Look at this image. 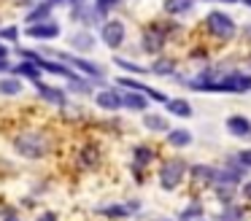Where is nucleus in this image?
<instances>
[{"mask_svg":"<svg viewBox=\"0 0 251 221\" xmlns=\"http://www.w3.org/2000/svg\"><path fill=\"white\" fill-rule=\"evenodd\" d=\"M251 89V73H240V70H232V73H224L222 78H216L213 84L202 86V92H235V95H243V92Z\"/></svg>","mask_w":251,"mask_h":221,"instance_id":"1","label":"nucleus"},{"mask_svg":"<svg viewBox=\"0 0 251 221\" xmlns=\"http://www.w3.org/2000/svg\"><path fill=\"white\" fill-rule=\"evenodd\" d=\"M14 148H17L25 159H41V156L46 154V140H44V135H38V132H25L14 140Z\"/></svg>","mask_w":251,"mask_h":221,"instance_id":"2","label":"nucleus"},{"mask_svg":"<svg viewBox=\"0 0 251 221\" xmlns=\"http://www.w3.org/2000/svg\"><path fill=\"white\" fill-rule=\"evenodd\" d=\"M186 175V162L184 159H168L159 167V183L162 189H176Z\"/></svg>","mask_w":251,"mask_h":221,"instance_id":"3","label":"nucleus"},{"mask_svg":"<svg viewBox=\"0 0 251 221\" xmlns=\"http://www.w3.org/2000/svg\"><path fill=\"white\" fill-rule=\"evenodd\" d=\"M205 22H208V30H211L216 38H232L235 30H238V27H235V22L229 19L227 14H222V11H211Z\"/></svg>","mask_w":251,"mask_h":221,"instance_id":"4","label":"nucleus"},{"mask_svg":"<svg viewBox=\"0 0 251 221\" xmlns=\"http://www.w3.org/2000/svg\"><path fill=\"white\" fill-rule=\"evenodd\" d=\"M165 38H168V32H165V27H146L143 30V38H141V43H143V51L146 54H159L162 51V46H165Z\"/></svg>","mask_w":251,"mask_h":221,"instance_id":"5","label":"nucleus"},{"mask_svg":"<svg viewBox=\"0 0 251 221\" xmlns=\"http://www.w3.org/2000/svg\"><path fill=\"white\" fill-rule=\"evenodd\" d=\"M224 127H227V132L232 135V138H238V140H251V122H249L246 116H240V113L227 116Z\"/></svg>","mask_w":251,"mask_h":221,"instance_id":"6","label":"nucleus"},{"mask_svg":"<svg viewBox=\"0 0 251 221\" xmlns=\"http://www.w3.org/2000/svg\"><path fill=\"white\" fill-rule=\"evenodd\" d=\"M116 84L130 89V92H141L143 97H151V100H157V102H168V95H165V92L151 89V86H146V84H138V81H132V78H119Z\"/></svg>","mask_w":251,"mask_h":221,"instance_id":"7","label":"nucleus"},{"mask_svg":"<svg viewBox=\"0 0 251 221\" xmlns=\"http://www.w3.org/2000/svg\"><path fill=\"white\" fill-rule=\"evenodd\" d=\"M100 35H103L105 46L116 49V46H122V41H125V25H122V22H105L103 30H100Z\"/></svg>","mask_w":251,"mask_h":221,"instance_id":"8","label":"nucleus"},{"mask_svg":"<svg viewBox=\"0 0 251 221\" xmlns=\"http://www.w3.org/2000/svg\"><path fill=\"white\" fill-rule=\"evenodd\" d=\"M62 57V62L68 65V68H76V70H81V73H87V75H92V78H103V68L100 65H95V62H87V59H78V57H68V54H60Z\"/></svg>","mask_w":251,"mask_h":221,"instance_id":"9","label":"nucleus"},{"mask_svg":"<svg viewBox=\"0 0 251 221\" xmlns=\"http://www.w3.org/2000/svg\"><path fill=\"white\" fill-rule=\"evenodd\" d=\"M25 32L30 38H38V41H49V38L60 35V25L57 22H38V25H30Z\"/></svg>","mask_w":251,"mask_h":221,"instance_id":"10","label":"nucleus"},{"mask_svg":"<svg viewBox=\"0 0 251 221\" xmlns=\"http://www.w3.org/2000/svg\"><path fill=\"white\" fill-rule=\"evenodd\" d=\"M95 102L105 111H119L122 108V92H114V89H103L95 95Z\"/></svg>","mask_w":251,"mask_h":221,"instance_id":"11","label":"nucleus"},{"mask_svg":"<svg viewBox=\"0 0 251 221\" xmlns=\"http://www.w3.org/2000/svg\"><path fill=\"white\" fill-rule=\"evenodd\" d=\"M138 208H141L138 202H127V205H108V208H103L100 213H103V216H111V219H125V216L135 213Z\"/></svg>","mask_w":251,"mask_h":221,"instance_id":"12","label":"nucleus"},{"mask_svg":"<svg viewBox=\"0 0 251 221\" xmlns=\"http://www.w3.org/2000/svg\"><path fill=\"white\" fill-rule=\"evenodd\" d=\"M143 124H146V129H151V132H168L170 124L165 116H159V113H146L143 116Z\"/></svg>","mask_w":251,"mask_h":221,"instance_id":"13","label":"nucleus"},{"mask_svg":"<svg viewBox=\"0 0 251 221\" xmlns=\"http://www.w3.org/2000/svg\"><path fill=\"white\" fill-rule=\"evenodd\" d=\"M38 92H41V97H44V100L57 102V105H65V102H68V97H65V92H62V89H54V86H44L41 81H38Z\"/></svg>","mask_w":251,"mask_h":221,"instance_id":"14","label":"nucleus"},{"mask_svg":"<svg viewBox=\"0 0 251 221\" xmlns=\"http://www.w3.org/2000/svg\"><path fill=\"white\" fill-rule=\"evenodd\" d=\"M165 105H168V111L173 113V116H178V119H192V105L186 100H168L165 102Z\"/></svg>","mask_w":251,"mask_h":221,"instance_id":"15","label":"nucleus"},{"mask_svg":"<svg viewBox=\"0 0 251 221\" xmlns=\"http://www.w3.org/2000/svg\"><path fill=\"white\" fill-rule=\"evenodd\" d=\"M168 143L176 146V148H184V146L192 143V132L189 129H168Z\"/></svg>","mask_w":251,"mask_h":221,"instance_id":"16","label":"nucleus"},{"mask_svg":"<svg viewBox=\"0 0 251 221\" xmlns=\"http://www.w3.org/2000/svg\"><path fill=\"white\" fill-rule=\"evenodd\" d=\"M71 43H73V49H78V51H89V49L95 46V35L89 30H81V32H76V35L71 38Z\"/></svg>","mask_w":251,"mask_h":221,"instance_id":"17","label":"nucleus"},{"mask_svg":"<svg viewBox=\"0 0 251 221\" xmlns=\"http://www.w3.org/2000/svg\"><path fill=\"white\" fill-rule=\"evenodd\" d=\"M122 105H127L130 111H146V97L138 92H125L122 95Z\"/></svg>","mask_w":251,"mask_h":221,"instance_id":"18","label":"nucleus"},{"mask_svg":"<svg viewBox=\"0 0 251 221\" xmlns=\"http://www.w3.org/2000/svg\"><path fill=\"white\" fill-rule=\"evenodd\" d=\"M51 8H54V5H51V0H46V3H41V5H35V8L27 14V25H38V22H44L46 16L51 14Z\"/></svg>","mask_w":251,"mask_h":221,"instance_id":"19","label":"nucleus"},{"mask_svg":"<svg viewBox=\"0 0 251 221\" xmlns=\"http://www.w3.org/2000/svg\"><path fill=\"white\" fill-rule=\"evenodd\" d=\"M14 73L25 75V78L35 81V84H38V81H41V68H38V65H35V62H27V59H25L22 65H17V68H14Z\"/></svg>","mask_w":251,"mask_h":221,"instance_id":"20","label":"nucleus"},{"mask_svg":"<svg viewBox=\"0 0 251 221\" xmlns=\"http://www.w3.org/2000/svg\"><path fill=\"white\" fill-rule=\"evenodd\" d=\"M149 73H151V75H173L176 73V62H173V59H168V57H159L157 62L151 65Z\"/></svg>","mask_w":251,"mask_h":221,"instance_id":"21","label":"nucleus"},{"mask_svg":"<svg viewBox=\"0 0 251 221\" xmlns=\"http://www.w3.org/2000/svg\"><path fill=\"white\" fill-rule=\"evenodd\" d=\"M195 5V0H165V11L170 16H178V14H186V11Z\"/></svg>","mask_w":251,"mask_h":221,"instance_id":"22","label":"nucleus"},{"mask_svg":"<svg viewBox=\"0 0 251 221\" xmlns=\"http://www.w3.org/2000/svg\"><path fill=\"white\" fill-rule=\"evenodd\" d=\"M19 92H22V81H19V78H3V81H0V95L17 97Z\"/></svg>","mask_w":251,"mask_h":221,"instance_id":"23","label":"nucleus"},{"mask_svg":"<svg viewBox=\"0 0 251 221\" xmlns=\"http://www.w3.org/2000/svg\"><path fill=\"white\" fill-rule=\"evenodd\" d=\"M192 178L200 183H213V167L208 165H195L192 167Z\"/></svg>","mask_w":251,"mask_h":221,"instance_id":"24","label":"nucleus"},{"mask_svg":"<svg viewBox=\"0 0 251 221\" xmlns=\"http://www.w3.org/2000/svg\"><path fill=\"white\" fill-rule=\"evenodd\" d=\"M132 156H135V167H143L154 159V151L149 148V146H138V148L132 151Z\"/></svg>","mask_w":251,"mask_h":221,"instance_id":"25","label":"nucleus"},{"mask_svg":"<svg viewBox=\"0 0 251 221\" xmlns=\"http://www.w3.org/2000/svg\"><path fill=\"white\" fill-rule=\"evenodd\" d=\"M98 156H100V151L95 148V146H87V148L81 151V165H84V167L98 165Z\"/></svg>","mask_w":251,"mask_h":221,"instance_id":"26","label":"nucleus"},{"mask_svg":"<svg viewBox=\"0 0 251 221\" xmlns=\"http://www.w3.org/2000/svg\"><path fill=\"white\" fill-rule=\"evenodd\" d=\"M200 216H202V205L200 202H192V205H186V208H184L181 221H195V219H200Z\"/></svg>","mask_w":251,"mask_h":221,"instance_id":"27","label":"nucleus"},{"mask_svg":"<svg viewBox=\"0 0 251 221\" xmlns=\"http://www.w3.org/2000/svg\"><path fill=\"white\" fill-rule=\"evenodd\" d=\"M243 219V208H235L232 202L227 205V208H224V219L222 221H240Z\"/></svg>","mask_w":251,"mask_h":221,"instance_id":"28","label":"nucleus"},{"mask_svg":"<svg viewBox=\"0 0 251 221\" xmlns=\"http://www.w3.org/2000/svg\"><path fill=\"white\" fill-rule=\"evenodd\" d=\"M116 3H122V0H95V5H92V8L98 11L100 16H105V14H108V11L114 8Z\"/></svg>","mask_w":251,"mask_h":221,"instance_id":"29","label":"nucleus"},{"mask_svg":"<svg viewBox=\"0 0 251 221\" xmlns=\"http://www.w3.org/2000/svg\"><path fill=\"white\" fill-rule=\"evenodd\" d=\"M116 65H119V68H125V70H130V73H149L146 68H141V65H132V62H127V59H116Z\"/></svg>","mask_w":251,"mask_h":221,"instance_id":"30","label":"nucleus"},{"mask_svg":"<svg viewBox=\"0 0 251 221\" xmlns=\"http://www.w3.org/2000/svg\"><path fill=\"white\" fill-rule=\"evenodd\" d=\"M235 159H238L240 165H243L246 170H249V167H251V148H243V151H238V156H235Z\"/></svg>","mask_w":251,"mask_h":221,"instance_id":"31","label":"nucleus"},{"mask_svg":"<svg viewBox=\"0 0 251 221\" xmlns=\"http://www.w3.org/2000/svg\"><path fill=\"white\" fill-rule=\"evenodd\" d=\"M0 38H6V41H17V27H6V30H0Z\"/></svg>","mask_w":251,"mask_h":221,"instance_id":"32","label":"nucleus"},{"mask_svg":"<svg viewBox=\"0 0 251 221\" xmlns=\"http://www.w3.org/2000/svg\"><path fill=\"white\" fill-rule=\"evenodd\" d=\"M38 221H57V216H54V213H51V210H49V213H44V216H41Z\"/></svg>","mask_w":251,"mask_h":221,"instance_id":"33","label":"nucleus"},{"mask_svg":"<svg viewBox=\"0 0 251 221\" xmlns=\"http://www.w3.org/2000/svg\"><path fill=\"white\" fill-rule=\"evenodd\" d=\"M243 197H246V199H251V181H249V183H243Z\"/></svg>","mask_w":251,"mask_h":221,"instance_id":"34","label":"nucleus"},{"mask_svg":"<svg viewBox=\"0 0 251 221\" xmlns=\"http://www.w3.org/2000/svg\"><path fill=\"white\" fill-rule=\"evenodd\" d=\"M3 221H19V219H17V213H8V216H6V219H3Z\"/></svg>","mask_w":251,"mask_h":221,"instance_id":"35","label":"nucleus"},{"mask_svg":"<svg viewBox=\"0 0 251 221\" xmlns=\"http://www.w3.org/2000/svg\"><path fill=\"white\" fill-rule=\"evenodd\" d=\"M8 68V62H6V59H0V70H6Z\"/></svg>","mask_w":251,"mask_h":221,"instance_id":"36","label":"nucleus"},{"mask_svg":"<svg viewBox=\"0 0 251 221\" xmlns=\"http://www.w3.org/2000/svg\"><path fill=\"white\" fill-rule=\"evenodd\" d=\"M243 3H246V5H251V0H243Z\"/></svg>","mask_w":251,"mask_h":221,"instance_id":"37","label":"nucleus"},{"mask_svg":"<svg viewBox=\"0 0 251 221\" xmlns=\"http://www.w3.org/2000/svg\"><path fill=\"white\" fill-rule=\"evenodd\" d=\"M54 3H60V0H51V5H54Z\"/></svg>","mask_w":251,"mask_h":221,"instance_id":"38","label":"nucleus"},{"mask_svg":"<svg viewBox=\"0 0 251 221\" xmlns=\"http://www.w3.org/2000/svg\"><path fill=\"white\" fill-rule=\"evenodd\" d=\"M249 35H251V25H249Z\"/></svg>","mask_w":251,"mask_h":221,"instance_id":"39","label":"nucleus"},{"mask_svg":"<svg viewBox=\"0 0 251 221\" xmlns=\"http://www.w3.org/2000/svg\"><path fill=\"white\" fill-rule=\"evenodd\" d=\"M195 221H200V219H195Z\"/></svg>","mask_w":251,"mask_h":221,"instance_id":"40","label":"nucleus"}]
</instances>
